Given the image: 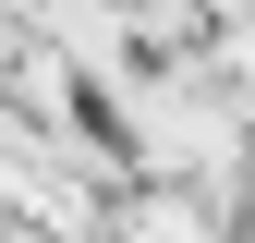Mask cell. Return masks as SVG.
I'll list each match as a JSON object with an SVG mask.
<instances>
[{"instance_id": "obj_1", "label": "cell", "mask_w": 255, "mask_h": 243, "mask_svg": "<svg viewBox=\"0 0 255 243\" xmlns=\"http://www.w3.org/2000/svg\"><path fill=\"white\" fill-rule=\"evenodd\" d=\"M110 243H243V219L207 195V182L134 170V182H110Z\"/></svg>"}]
</instances>
